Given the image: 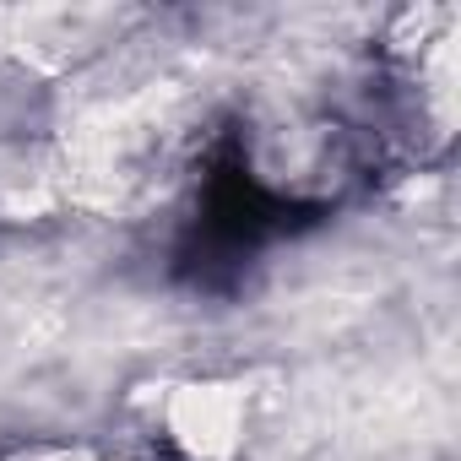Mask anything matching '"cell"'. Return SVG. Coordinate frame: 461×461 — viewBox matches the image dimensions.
<instances>
[{
    "label": "cell",
    "mask_w": 461,
    "mask_h": 461,
    "mask_svg": "<svg viewBox=\"0 0 461 461\" xmlns=\"http://www.w3.org/2000/svg\"><path fill=\"white\" fill-rule=\"evenodd\" d=\"M28 461H104V456H93V450H39V456H28ZM120 461V456H114Z\"/></svg>",
    "instance_id": "6da1fadb"
}]
</instances>
